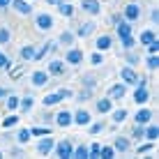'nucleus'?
<instances>
[{
  "mask_svg": "<svg viewBox=\"0 0 159 159\" xmlns=\"http://www.w3.org/2000/svg\"><path fill=\"white\" fill-rule=\"evenodd\" d=\"M9 37H12V32H9V28H0V44L9 42Z\"/></svg>",
  "mask_w": 159,
  "mask_h": 159,
  "instance_id": "obj_38",
  "label": "nucleus"
},
{
  "mask_svg": "<svg viewBox=\"0 0 159 159\" xmlns=\"http://www.w3.org/2000/svg\"><path fill=\"white\" fill-rule=\"evenodd\" d=\"M102 129H104V122H95V125H90V134H99Z\"/></svg>",
  "mask_w": 159,
  "mask_h": 159,
  "instance_id": "obj_43",
  "label": "nucleus"
},
{
  "mask_svg": "<svg viewBox=\"0 0 159 159\" xmlns=\"http://www.w3.org/2000/svg\"><path fill=\"white\" fill-rule=\"evenodd\" d=\"M95 28H97V25L92 23V21H88V23H81L79 30H76V35H79V37H90L92 32H95Z\"/></svg>",
  "mask_w": 159,
  "mask_h": 159,
  "instance_id": "obj_12",
  "label": "nucleus"
},
{
  "mask_svg": "<svg viewBox=\"0 0 159 159\" xmlns=\"http://www.w3.org/2000/svg\"><path fill=\"white\" fill-rule=\"evenodd\" d=\"M7 67H12V60H9L7 56H2V53H0V69H7Z\"/></svg>",
  "mask_w": 159,
  "mask_h": 159,
  "instance_id": "obj_40",
  "label": "nucleus"
},
{
  "mask_svg": "<svg viewBox=\"0 0 159 159\" xmlns=\"http://www.w3.org/2000/svg\"><path fill=\"white\" fill-rule=\"evenodd\" d=\"M35 25H37V30H51L53 28V16L51 14H37L35 16Z\"/></svg>",
  "mask_w": 159,
  "mask_h": 159,
  "instance_id": "obj_3",
  "label": "nucleus"
},
{
  "mask_svg": "<svg viewBox=\"0 0 159 159\" xmlns=\"http://www.w3.org/2000/svg\"><path fill=\"white\" fill-rule=\"evenodd\" d=\"M35 46H32V44H25L23 48H21V58L23 60H35Z\"/></svg>",
  "mask_w": 159,
  "mask_h": 159,
  "instance_id": "obj_23",
  "label": "nucleus"
},
{
  "mask_svg": "<svg viewBox=\"0 0 159 159\" xmlns=\"http://www.w3.org/2000/svg\"><path fill=\"white\" fill-rule=\"evenodd\" d=\"M95 106H97V111H99L102 116H104V113H108V111L113 108V99H111V97H108V99H99V102L95 104Z\"/></svg>",
  "mask_w": 159,
  "mask_h": 159,
  "instance_id": "obj_18",
  "label": "nucleus"
},
{
  "mask_svg": "<svg viewBox=\"0 0 159 159\" xmlns=\"http://www.w3.org/2000/svg\"><path fill=\"white\" fill-rule=\"evenodd\" d=\"M72 157H79V159H85V157H88V148H85V145H79V148H76V150L72 152Z\"/></svg>",
  "mask_w": 159,
  "mask_h": 159,
  "instance_id": "obj_34",
  "label": "nucleus"
},
{
  "mask_svg": "<svg viewBox=\"0 0 159 159\" xmlns=\"http://www.w3.org/2000/svg\"><path fill=\"white\" fill-rule=\"evenodd\" d=\"M58 9H60V14L67 16V19H72V16H74V7H72L69 2H62V0H60V2H58Z\"/></svg>",
  "mask_w": 159,
  "mask_h": 159,
  "instance_id": "obj_22",
  "label": "nucleus"
},
{
  "mask_svg": "<svg viewBox=\"0 0 159 159\" xmlns=\"http://www.w3.org/2000/svg\"><path fill=\"white\" fill-rule=\"evenodd\" d=\"M62 102V95L60 92H53V95H46L44 97V106H56V104Z\"/></svg>",
  "mask_w": 159,
  "mask_h": 159,
  "instance_id": "obj_21",
  "label": "nucleus"
},
{
  "mask_svg": "<svg viewBox=\"0 0 159 159\" xmlns=\"http://www.w3.org/2000/svg\"><path fill=\"white\" fill-rule=\"evenodd\" d=\"M99 150H102V145L95 143L92 148H88V157H99Z\"/></svg>",
  "mask_w": 159,
  "mask_h": 159,
  "instance_id": "obj_39",
  "label": "nucleus"
},
{
  "mask_svg": "<svg viewBox=\"0 0 159 159\" xmlns=\"http://www.w3.org/2000/svg\"><path fill=\"white\" fill-rule=\"evenodd\" d=\"M53 145H56V141H53V139H42L39 145H37V152H39V155H48V152L53 150Z\"/></svg>",
  "mask_w": 159,
  "mask_h": 159,
  "instance_id": "obj_13",
  "label": "nucleus"
},
{
  "mask_svg": "<svg viewBox=\"0 0 159 159\" xmlns=\"http://www.w3.org/2000/svg\"><path fill=\"white\" fill-rule=\"evenodd\" d=\"M134 139H143V127H141V125H136V127H134Z\"/></svg>",
  "mask_w": 159,
  "mask_h": 159,
  "instance_id": "obj_44",
  "label": "nucleus"
},
{
  "mask_svg": "<svg viewBox=\"0 0 159 159\" xmlns=\"http://www.w3.org/2000/svg\"><path fill=\"white\" fill-rule=\"evenodd\" d=\"M143 139H148V141H152V143H155V141L159 139V129L155 127V125H150V127L143 131Z\"/></svg>",
  "mask_w": 159,
  "mask_h": 159,
  "instance_id": "obj_24",
  "label": "nucleus"
},
{
  "mask_svg": "<svg viewBox=\"0 0 159 159\" xmlns=\"http://www.w3.org/2000/svg\"><path fill=\"white\" fill-rule=\"evenodd\" d=\"M5 106H7V111H14V108H19V97L9 95V97H7V102H5Z\"/></svg>",
  "mask_w": 159,
  "mask_h": 159,
  "instance_id": "obj_30",
  "label": "nucleus"
},
{
  "mask_svg": "<svg viewBox=\"0 0 159 159\" xmlns=\"http://www.w3.org/2000/svg\"><path fill=\"white\" fill-rule=\"evenodd\" d=\"M5 95H7V90H5V88H0V99H2Z\"/></svg>",
  "mask_w": 159,
  "mask_h": 159,
  "instance_id": "obj_49",
  "label": "nucleus"
},
{
  "mask_svg": "<svg viewBox=\"0 0 159 159\" xmlns=\"http://www.w3.org/2000/svg\"><path fill=\"white\" fill-rule=\"evenodd\" d=\"M74 32H69V30H65L62 32V35H60V44H65V46H72V44H74Z\"/></svg>",
  "mask_w": 159,
  "mask_h": 159,
  "instance_id": "obj_25",
  "label": "nucleus"
},
{
  "mask_svg": "<svg viewBox=\"0 0 159 159\" xmlns=\"http://www.w3.org/2000/svg\"><path fill=\"white\" fill-rule=\"evenodd\" d=\"M90 62H92V65H104V58H102V51H99V53H92V56H90Z\"/></svg>",
  "mask_w": 159,
  "mask_h": 159,
  "instance_id": "obj_41",
  "label": "nucleus"
},
{
  "mask_svg": "<svg viewBox=\"0 0 159 159\" xmlns=\"http://www.w3.org/2000/svg\"><path fill=\"white\" fill-rule=\"evenodd\" d=\"M125 118H127V111H125V108L113 111V122H125Z\"/></svg>",
  "mask_w": 159,
  "mask_h": 159,
  "instance_id": "obj_31",
  "label": "nucleus"
},
{
  "mask_svg": "<svg viewBox=\"0 0 159 159\" xmlns=\"http://www.w3.org/2000/svg\"><path fill=\"white\" fill-rule=\"evenodd\" d=\"M72 122H76V125H81V127H85V125H90V113L88 111H76L74 116H72Z\"/></svg>",
  "mask_w": 159,
  "mask_h": 159,
  "instance_id": "obj_6",
  "label": "nucleus"
},
{
  "mask_svg": "<svg viewBox=\"0 0 159 159\" xmlns=\"http://www.w3.org/2000/svg\"><path fill=\"white\" fill-rule=\"evenodd\" d=\"M65 60H67L69 65H79V62H83V51H79V48H69V51L65 53Z\"/></svg>",
  "mask_w": 159,
  "mask_h": 159,
  "instance_id": "obj_5",
  "label": "nucleus"
},
{
  "mask_svg": "<svg viewBox=\"0 0 159 159\" xmlns=\"http://www.w3.org/2000/svg\"><path fill=\"white\" fill-rule=\"evenodd\" d=\"M134 102H136V104H145V102H148V88H145V85H139V88H136Z\"/></svg>",
  "mask_w": 159,
  "mask_h": 159,
  "instance_id": "obj_16",
  "label": "nucleus"
},
{
  "mask_svg": "<svg viewBox=\"0 0 159 159\" xmlns=\"http://www.w3.org/2000/svg\"><path fill=\"white\" fill-rule=\"evenodd\" d=\"M120 42H122V48H127V51H131V48H134V39H131V35L120 37Z\"/></svg>",
  "mask_w": 159,
  "mask_h": 159,
  "instance_id": "obj_35",
  "label": "nucleus"
},
{
  "mask_svg": "<svg viewBox=\"0 0 159 159\" xmlns=\"http://www.w3.org/2000/svg\"><path fill=\"white\" fill-rule=\"evenodd\" d=\"M30 134L32 136H48L51 129H48V127H35V129H30Z\"/></svg>",
  "mask_w": 159,
  "mask_h": 159,
  "instance_id": "obj_33",
  "label": "nucleus"
},
{
  "mask_svg": "<svg viewBox=\"0 0 159 159\" xmlns=\"http://www.w3.org/2000/svg\"><path fill=\"white\" fill-rule=\"evenodd\" d=\"M150 19H152V21H155V23H157V21H159V14H157V9H155V12H152V14H150Z\"/></svg>",
  "mask_w": 159,
  "mask_h": 159,
  "instance_id": "obj_48",
  "label": "nucleus"
},
{
  "mask_svg": "<svg viewBox=\"0 0 159 159\" xmlns=\"http://www.w3.org/2000/svg\"><path fill=\"white\" fill-rule=\"evenodd\" d=\"M0 159H2V152H0Z\"/></svg>",
  "mask_w": 159,
  "mask_h": 159,
  "instance_id": "obj_51",
  "label": "nucleus"
},
{
  "mask_svg": "<svg viewBox=\"0 0 159 159\" xmlns=\"http://www.w3.org/2000/svg\"><path fill=\"white\" fill-rule=\"evenodd\" d=\"M125 92H127V88H125V85H113L111 88V92H108V97H111V99H122V97H125Z\"/></svg>",
  "mask_w": 159,
  "mask_h": 159,
  "instance_id": "obj_19",
  "label": "nucleus"
},
{
  "mask_svg": "<svg viewBox=\"0 0 159 159\" xmlns=\"http://www.w3.org/2000/svg\"><path fill=\"white\" fill-rule=\"evenodd\" d=\"M60 95H62V99H67V97H72V90H58Z\"/></svg>",
  "mask_w": 159,
  "mask_h": 159,
  "instance_id": "obj_47",
  "label": "nucleus"
},
{
  "mask_svg": "<svg viewBox=\"0 0 159 159\" xmlns=\"http://www.w3.org/2000/svg\"><path fill=\"white\" fill-rule=\"evenodd\" d=\"M111 44H113L111 35H102V37H97L95 46H97V51H108V48H111Z\"/></svg>",
  "mask_w": 159,
  "mask_h": 159,
  "instance_id": "obj_10",
  "label": "nucleus"
},
{
  "mask_svg": "<svg viewBox=\"0 0 159 159\" xmlns=\"http://www.w3.org/2000/svg\"><path fill=\"white\" fill-rule=\"evenodd\" d=\"M0 125H2L5 129H12V127H16V125H19V116H7Z\"/></svg>",
  "mask_w": 159,
  "mask_h": 159,
  "instance_id": "obj_26",
  "label": "nucleus"
},
{
  "mask_svg": "<svg viewBox=\"0 0 159 159\" xmlns=\"http://www.w3.org/2000/svg\"><path fill=\"white\" fill-rule=\"evenodd\" d=\"M118 35L120 37H127V35H131V23L129 21H118Z\"/></svg>",
  "mask_w": 159,
  "mask_h": 159,
  "instance_id": "obj_20",
  "label": "nucleus"
},
{
  "mask_svg": "<svg viewBox=\"0 0 159 159\" xmlns=\"http://www.w3.org/2000/svg\"><path fill=\"white\" fill-rule=\"evenodd\" d=\"M159 67V58L155 53H150V58H148V69H157Z\"/></svg>",
  "mask_w": 159,
  "mask_h": 159,
  "instance_id": "obj_36",
  "label": "nucleus"
},
{
  "mask_svg": "<svg viewBox=\"0 0 159 159\" xmlns=\"http://www.w3.org/2000/svg\"><path fill=\"white\" fill-rule=\"evenodd\" d=\"M12 7H14L19 14H32L30 2H25V0H12Z\"/></svg>",
  "mask_w": 159,
  "mask_h": 159,
  "instance_id": "obj_11",
  "label": "nucleus"
},
{
  "mask_svg": "<svg viewBox=\"0 0 159 159\" xmlns=\"http://www.w3.org/2000/svg\"><path fill=\"white\" fill-rule=\"evenodd\" d=\"M53 148H56V157H60V159H69L72 152H74V148H72V143H69L67 139H62L58 145H53Z\"/></svg>",
  "mask_w": 159,
  "mask_h": 159,
  "instance_id": "obj_2",
  "label": "nucleus"
},
{
  "mask_svg": "<svg viewBox=\"0 0 159 159\" xmlns=\"http://www.w3.org/2000/svg\"><path fill=\"white\" fill-rule=\"evenodd\" d=\"M56 122L60 125V127H69V125H72V113H69V111H60L58 118H56Z\"/></svg>",
  "mask_w": 159,
  "mask_h": 159,
  "instance_id": "obj_17",
  "label": "nucleus"
},
{
  "mask_svg": "<svg viewBox=\"0 0 159 159\" xmlns=\"http://www.w3.org/2000/svg\"><path fill=\"white\" fill-rule=\"evenodd\" d=\"M95 83H97V79H95L92 74H85V76H83V85L88 88V90H92V88H95Z\"/></svg>",
  "mask_w": 159,
  "mask_h": 159,
  "instance_id": "obj_32",
  "label": "nucleus"
},
{
  "mask_svg": "<svg viewBox=\"0 0 159 159\" xmlns=\"http://www.w3.org/2000/svg\"><path fill=\"white\" fill-rule=\"evenodd\" d=\"M120 79L125 81V85H136L139 83V74H136L131 67H122L120 69Z\"/></svg>",
  "mask_w": 159,
  "mask_h": 159,
  "instance_id": "obj_4",
  "label": "nucleus"
},
{
  "mask_svg": "<svg viewBox=\"0 0 159 159\" xmlns=\"http://www.w3.org/2000/svg\"><path fill=\"white\" fill-rule=\"evenodd\" d=\"M145 46H148V51H150V53H157L159 51V42L157 39H152L150 44H145Z\"/></svg>",
  "mask_w": 159,
  "mask_h": 159,
  "instance_id": "obj_42",
  "label": "nucleus"
},
{
  "mask_svg": "<svg viewBox=\"0 0 159 159\" xmlns=\"http://www.w3.org/2000/svg\"><path fill=\"white\" fill-rule=\"evenodd\" d=\"M46 2H48V5H58L60 0H46Z\"/></svg>",
  "mask_w": 159,
  "mask_h": 159,
  "instance_id": "obj_50",
  "label": "nucleus"
},
{
  "mask_svg": "<svg viewBox=\"0 0 159 159\" xmlns=\"http://www.w3.org/2000/svg\"><path fill=\"white\" fill-rule=\"evenodd\" d=\"M122 16H125V21H139L141 19V5L139 2H129L127 7L122 9Z\"/></svg>",
  "mask_w": 159,
  "mask_h": 159,
  "instance_id": "obj_1",
  "label": "nucleus"
},
{
  "mask_svg": "<svg viewBox=\"0 0 159 159\" xmlns=\"http://www.w3.org/2000/svg\"><path fill=\"white\" fill-rule=\"evenodd\" d=\"M152 150V141H150V143H145V145H139V152H141V155H145V152H150Z\"/></svg>",
  "mask_w": 159,
  "mask_h": 159,
  "instance_id": "obj_45",
  "label": "nucleus"
},
{
  "mask_svg": "<svg viewBox=\"0 0 159 159\" xmlns=\"http://www.w3.org/2000/svg\"><path fill=\"white\" fill-rule=\"evenodd\" d=\"M30 83L35 88H42L44 83H48V72H35L30 76Z\"/></svg>",
  "mask_w": 159,
  "mask_h": 159,
  "instance_id": "obj_8",
  "label": "nucleus"
},
{
  "mask_svg": "<svg viewBox=\"0 0 159 159\" xmlns=\"http://www.w3.org/2000/svg\"><path fill=\"white\" fill-rule=\"evenodd\" d=\"M113 150L127 152V150H129V141L125 139V136H116V139H113Z\"/></svg>",
  "mask_w": 159,
  "mask_h": 159,
  "instance_id": "obj_15",
  "label": "nucleus"
},
{
  "mask_svg": "<svg viewBox=\"0 0 159 159\" xmlns=\"http://www.w3.org/2000/svg\"><path fill=\"white\" fill-rule=\"evenodd\" d=\"M81 7H83V12H88V14H99L102 12V5L97 2V0H83Z\"/></svg>",
  "mask_w": 159,
  "mask_h": 159,
  "instance_id": "obj_7",
  "label": "nucleus"
},
{
  "mask_svg": "<svg viewBox=\"0 0 159 159\" xmlns=\"http://www.w3.org/2000/svg\"><path fill=\"white\" fill-rule=\"evenodd\" d=\"M32 104H35V99H32L30 95H28V97H23V99H19V106H21V111H25V113H28L30 108H32Z\"/></svg>",
  "mask_w": 159,
  "mask_h": 159,
  "instance_id": "obj_27",
  "label": "nucleus"
},
{
  "mask_svg": "<svg viewBox=\"0 0 159 159\" xmlns=\"http://www.w3.org/2000/svg\"><path fill=\"white\" fill-rule=\"evenodd\" d=\"M32 139V134H30V129H21L19 134H16V141L19 143H28V141Z\"/></svg>",
  "mask_w": 159,
  "mask_h": 159,
  "instance_id": "obj_29",
  "label": "nucleus"
},
{
  "mask_svg": "<svg viewBox=\"0 0 159 159\" xmlns=\"http://www.w3.org/2000/svg\"><path fill=\"white\" fill-rule=\"evenodd\" d=\"M48 74H53V76L65 74V62H62V60H53V62H48Z\"/></svg>",
  "mask_w": 159,
  "mask_h": 159,
  "instance_id": "obj_14",
  "label": "nucleus"
},
{
  "mask_svg": "<svg viewBox=\"0 0 159 159\" xmlns=\"http://www.w3.org/2000/svg\"><path fill=\"white\" fill-rule=\"evenodd\" d=\"M139 39H141V44H150L152 39H157V37H155V30H143Z\"/></svg>",
  "mask_w": 159,
  "mask_h": 159,
  "instance_id": "obj_28",
  "label": "nucleus"
},
{
  "mask_svg": "<svg viewBox=\"0 0 159 159\" xmlns=\"http://www.w3.org/2000/svg\"><path fill=\"white\" fill-rule=\"evenodd\" d=\"M113 155H116L113 148H102V150H99V157H104V159H111Z\"/></svg>",
  "mask_w": 159,
  "mask_h": 159,
  "instance_id": "obj_37",
  "label": "nucleus"
},
{
  "mask_svg": "<svg viewBox=\"0 0 159 159\" xmlns=\"http://www.w3.org/2000/svg\"><path fill=\"white\" fill-rule=\"evenodd\" d=\"M12 7V0H0V9H7Z\"/></svg>",
  "mask_w": 159,
  "mask_h": 159,
  "instance_id": "obj_46",
  "label": "nucleus"
},
{
  "mask_svg": "<svg viewBox=\"0 0 159 159\" xmlns=\"http://www.w3.org/2000/svg\"><path fill=\"white\" fill-rule=\"evenodd\" d=\"M136 125H148L152 120V111L150 108H141V111H136Z\"/></svg>",
  "mask_w": 159,
  "mask_h": 159,
  "instance_id": "obj_9",
  "label": "nucleus"
}]
</instances>
